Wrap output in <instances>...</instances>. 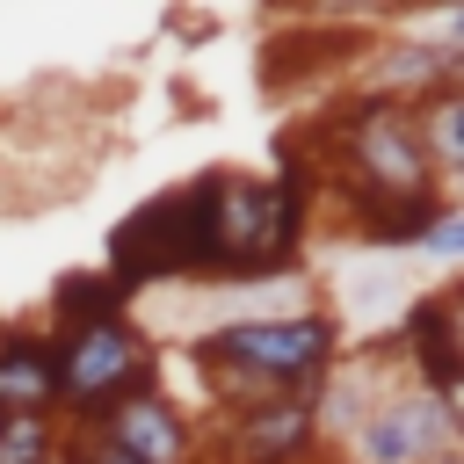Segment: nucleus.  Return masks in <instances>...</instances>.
<instances>
[{"label": "nucleus", "mask_w": 464, "mask_h": 464, "mask_svg": "<svg viewBox=\"0 0 464 464\" xmlns=\"http://www.w3.org/2000/svg\"><path fill=\"white\" fill-rule=\"evenodd\" d=\"M152 348L123 326V319H94L58 348V406L72 413H109L116 399L152 392Z\"/></svg>", "instance_id": "obj_2"}, {"label": "nucleus", "mask_w": 464, "mask_h": 464, "mask_svg": "<svg viewBox=\"0 0 464 464\" xmlns=\"http://www.w3.org/2000/svg\"><path fill=\"white\" fill-rule=\"evenodd\" d=\"M312 428H319V413H312L304 399L246 406V413H239V428H232V457H239V464H290V457H304Z\"/></svg>", "instance_id": "obj_6"}, {"label": "nucleus", "mask_w": 464, "mask_h": 464, "mask_svg": "<svg viewBox=\"0 0 464 464\" xmlns=\"http://www.w3.org/2000/svg\"><path fill=\"white\" fill-rule=\"evenodd\" d=\"M334 355V326L326 319H239L225 334H210V362L239 384L261 392H304Z\"/></svg>", "instance_id": "obj_1"}, {"label": "nucleus", "mask_w": 464, "mask_h": 464, "mask_svg": "<svg viewBox=\"0 0 464 464\" xmlns=\"http://www.w3.org/2000/svg\"><path fill=\"white\" fill-rule=\"evenodd\" d=\"M0 464H51V420H0Z\"/></svg>", "instance_id": "obj_9"}, {"label": "nucleus", "mask_w": 464, "mask_h": 464, "mask_svg": "<svg viewBox=\"0 0 464 464\" xmlns=\"http://www.w3.org/2000/svg\"><path fill=\"white\" fill-rule=\"evenodd\" d=\"M123 304H130V297H123L109 276H87V268H80V276H65V283L51 290V312H58L72 334H80V326H94V319H123Z\"/></svg>", "instance_id": "obj_7"}, {"label": "nucleus", "mask_w": 464, "mask_h": 464, "mask_svg": "<svg viewBox=\"0 0 464 464\" xmlns=\"http://www.w3.org/2000/svg\"><path fill=\"white\" fill-rule=\"evenodd\" d=\"M72 464H138V457H123V450H109V442H94L87 457H72Z\"/></svg>", "instance_id": "obj_11"}, {"label": "nucleus", "mask_w": 464, "mask_h": 464, "mask_svg": "<svg viewBox=\"0 0 464 464\" xmlns=\"http://www.w3.org/2000/svg\"><path fill=\"white\" fill-rule=\"evenodd\" d=\"M58 406V341L7 334L0 341V420H51Z\"/></svg>", "instance_id": "obj_4"}, {"label": "nucleus", "mask_w": 464, "mask_h": 464, "mask_svg": "<svg viewBox=\"0 0 464 464\" xmlns=\"http://www.w3.org/2000/svg\"><path fill=\"white\" fill-rule=\"evenodd\" d=\"M413 246H428L435 261H457V254H464V218H457V210H435V218L420 225V239H413Z\"/></svg>", "instance_id": "obj_10"}, {"label": "nucleus", "mask_w": 464, "mask_h": 464, "mask_svg": "<svg viewBox=\"0 0 464 464\" xmlns=\"http://www.w3.org/2000/svg\"><path fill=\"white\" fill-rule=\"evenodd\" d=\"M102 428H109L102 442H109V450H123V457H138V464H188V428H181V420H174V406H167V399H152V392L116 399Z\"/></svg>", "instance_id": "obj_5"}, {"label": "nucleus", "mask_w": 464, "mask_h": 464, "mask_svg": "<svg viewBox=\"0 0 464 464\" xmlns=\"http://www.w3.org/2000/svg\"><path fill=\"white\" fill-rule=\"evenodd\" d=\"M355 450H362V464H413V457H442V450H450V406H442L435 392L392 399V406H377V413L355 428Z\"/></svg>", "instance_id": "obj_3"}, {"label": "nucleus", "mask_w": 464, "mask_h": 464, "mask_svg": "<svg viewBox=\"0 0 464 464\" xmlns=\"http://www.w3.org/2000/svg\"><path fill=\"white\" fill-rule=\"evenodd\" d=\"M413 123H428V138H435V160H428V167L450 174V167L464 160V109H457V102H435V109L413 116Z\"/></svg>", "instance_id": "obj_8"}]
</instances>
